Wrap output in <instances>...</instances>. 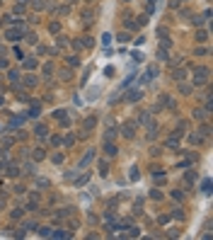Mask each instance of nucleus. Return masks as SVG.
Returning a JSON list of instances; mask_svg holds the SVG:
<instances>
[{"label":"nucleus","instance_id":"9d476101","mask_svg":"<svg viewBox=\"0 0 213 240\" xmlns=\"http://www.w3.org/2000/svg\"><path fill=\"white\" fill-rule=\"evenodd\" d=\"M155 73H157V68H155V66H150V68L145 70V75H143V80H145V83H148V80H153V78H155Z\"/></svg>","mask_w":213,"mask_h":240},{"label":"nucleus","instance_id":"b1692460","mask_svg":"<svg viewBox=\"0 0 213 240\" xmlns=\"http://www.w3.org/2000/svg\"><path fill=\"white\" fill-rule=\"evenodd\" d=\"M44 78H49V75H51V73H53V66H51V63H46V66H44Z\"/></svg>","mask_w":213,"mask_h":240},{"label":"nucleus","instance_id":"58836bf2","mask_svg":"<svg viewBox=\"0 0 213 240\" xmlns=\"http://www.w3.org/2000/svg\"><path fill=\"white\" fill-rule=\"evenodd\" d=\"M12 143H15V141H12V138H2V146H5V148H10V146H12Z\"/></svg>","mask_w":213,"mask_h":240},{"label":"nucleus","instance_id":"2eb2a0df","mask_svg":"<svg viewBox=\"0 0 213 240\" xmlns=\"http://www.w3.org/2000/svg\"><path fill=\"white\" fill-rule=\"evenodd\" d=\"M24 68H27V70L36 68V58H24Z\"/></svg>","mask_w":213,"mask_h":240},{"label":"nucleus","instance_id":"423d86ee","mask_svg":"<svg viewBox=\"0 0 213 240\" xmlns=\"http://www.w3.org/2000/svg\"><path fill=\"white\" fill-rule=\"evenodd\" d=\"M34 136L36 138H46V136H49V129H46L44 124H39V126L34 129Z\"/></svg>","mask_w":213,"mask_h":240},{"label":"nucleus","instance_id":"dca6fc26","mask_svg":"<svg viewBox=\"0 0 213 240\" xmlns=\"http://www.w3.org/2000/svg\"><path fill=\"white\" fill-rule=\"evenodd\" d=\"M36 233H39V235H44V238H49V235H51V228L41 226V228H36Z\"/></svg>","mask_w":213,"mask_h":240},{"label":"nucleus","instance_id":"c85d7f7f","mask_svg":"<svg viewBox=\"0 0 213 240\" xmlns=\"http://www.w3.org/2000/svg\"><path fill=\"white\" fill-rule=\"evenodd\" d=\"M106 170H109V165L102 160V163H99V175H106Z\"/></svg>","mask_w":213,"mask_h":240},{"label":"nucleus","instance_id":"72a5a7b5","mask_svg":"<svg viewBox=\"0 0 213 240\" xmlns=\"http://www.w3.org/2000/svg\"><path fill=\"white\" fill-rule=\"evenodd\" d=\"M22 213H24V211H22V209H12V218H20V216H22Z\"/></svg>","mask_w":213,"mask_h":240},{"label":"nucleus","instance_id":"a19ab883","mask_svg":"<svg viewBox=\"0 0 213 240\" xmlns=\"http://www.w3.org/2000/svg\"><path fill=\"white\" fill-rule=\"evenodd\" d=\"M157 36H160V39H162V36H167V29H165V27H160V29H157Z\"/></svg>","mask_w":213,"mask_h":240},{"label":"nucleus","instance_id":"bb28decb","mask_svg":"<svg viewBox=\"0 0 213 240\" xmlns=\"http://www.w3.org/2000/svg\"><path fill=\"white\" fill-rule=\"evenodd\" d=\"M179 92H184V95H186V92H191V85H186V83H182V85H179Z\"/></svg>","mask_w":213,"mask_h":240},{"label":"nucleus","instance_id":"1a4fd4ad","mask_svg":"<svg viewBox=\"0 0 213 240\" xmlns=\"http://www.w3.org/2000/svg\"><path fill=\"white\" fill-rule=\"evenodd\" d=\"M104 150H106V155H109V158H114V155H116V146H114V143H109V141L104 143Z\"/></svg>","mask_w":213,"mask_h":240},{"label":"nucleus","instance_id":"0eeeda50","mask_svg":"<svg viewBox=\"0 0 213 240\" xmlns=\"http://www.w3.org/2000/svg\"><path fill=\"white\" fill-rule=\"evenodd\" d=\"M92 158H95V150H87V155L80 160V168H87V165L92 163Z\"/></svg>","mask_w":213,"mask_h":240},{"label":"nucleus","instance_id":"a878e982","mask_svg":"<svg viewBox=\"0 0 213 240\" xmlns=\"http://www.w3.org/2000/svg\"><path fill=\"white\" fill-rule=\"evenodd\" d=\"M44 5H46V2H44V0H32V7H34V10H41V7H44Z\"/></svg>","mask_w":213,"mask_h":240},{"label":"nucleus","instance_id":"ea45409f","mask_svg":"<svg viewBox=\"0 0 213 240\" xmlns=\"http://www.w3.org/2000/svg\"><path fill=\"white\" fill-rule=\"evenodd\" d=\"M128 179H138V168H133V170H131V177H128Z\"/></svg>","mask_w":213,"mask_h":240},{"label":"nucleus","instance_id":"f03ea898","mask_svg":"<svg viewBox=\"0 0 213 240\" xmlns=\"http://www.w3.org/2000/svg\"><path fill=\"white\" fill-rule=\"evenodd\" d=\"M136 129H138V124H136V121H124V126H121V131H124V136H126V138H133V136H136Z\"/></svg>","mask_w":213,"mask_h":240},{"label":"nucleus","instance_id":"aec40b11","mask_svg":"<svg viewBox=\"0 0 213 240\" xmlns=\"http://www.w3.org/2000/svg\"><path fill=\"white\" fill-rule=\"evenodd\" d=\"M7 175H10V177H17V175H20V168H17V165H10V168H7Z\"/></svg>","mask_w":213,"mask_h":240},{"label":"nucleus","instance_id":"c9c22d12","mask_svg":"<svg viewBox=\"0 0 213 240\" xmlns=\"http://www.w3.org/2000/svg\"><path fill=\"white\" fill-rule=\"evenodd\" d=\"M53 238H68V233H63V231H56V233H51Z\"/></svg>","mask_w":213,"mask_h":240},{"label":"nucleus","instance_id":"ddd939ff","mask_svg":"<svg viewBox=\"0 0 213 240\" xmlns=\"http://www.w3.org/2000/svg\"><path fill=\"white\" fill-rule=\"evenodd\" d=\"M95 124H97V119H95V116L85 119V131H92V129H95Z\"/></svg>","mask_w":213,"mask_h":240},{"label":"nucleus","instance_id":"412c9836","mask_svg":"<svg viewBox=\"0 0 213 240\" xmlns=\"http://www.w3.org/2000/svg\"><path fill=\"white\" fill-rule=\"evenodd\" d=\"M206 20H208V12H206V15H199V17H194V24H204Z\"/></svg>","mask_w":213,"mask_h":240},{"label":"nucleus","instance_id":"6e6552de","mask_svg":"<svg viewBox=\"0 0 213 240\" xmlns=\"http://www.w3.org/2000/svg\"><path fill=\"white\" fill-rule=\"evenodd\" d=\"M172 78H175V80H179V83H182V80L186 78V70H184V68H175V70H172Z\"/></svg>","mask_w":213,"mask_h":240},{"label":"nucleus","instance_id":"79ce46f5","mask_svg":"<svg viewBox=\"0 0 213 240\" xmlns=\"http://www.w3.org/2000/svg\"><path fill=\"white\" fill-rule=\"evenodd\" d=\"M155 10V0H148V12H153Z\"/></svg>","mask_w":213,"mask_h":240},{"label":"nucleus","instance_id":"20e7f679","mask_svg":"<svg viewBox=\"0 0 213 240\" xmlns=\"http://www.w3.org/2000/svg\"><path fill=\"white\" fill-rule=\"evenodd\" d=\"M141 97H143V92L138 90V87H133V90H128V95H126V100H128V102H138Z\"/></svg>","mask_w":213,"mask_h":240},{"label":"nucleus","instance_id":"f3484780","mask_svg":"<svg viewBox=\"0 0 213 240\" xmlns=\"http://www.w3.org/2000/svg\"><path fill=\"white\" fill-rule=\"evenodd\" d=\"M184 179H186V184H194V182H196V175H194V172L189 170L186 175H184Z\"/></svg>","mask_w":213,"mask_h":240},{"label":"nucleus","instance_id":"473e14b6","mask_svg":"<svg viewBox=\"0 0 213 240\" xmlns=\"http://www.w3.org/2000/svg\"><path fill=\"white\" fill-rule=\"evenodd\" d=\"M204 194H211V182H208V179L204 182Z\"/></svg>","mask_w":213,"mask_h":240},{"label":"nucleus","instance_id":"f257e3e1","mask_svg":"<svg viewBox=\"0 0 213 240\" xmlns=\"http://www.w3.org/2000/svg\"><path fill=\"white\" fill-rule=\"evenodd\" d=\"M206 80H208V68L206 66L194 68V85H206Z\"/></svg>","mask_w":213,"mask_h":240},{"label":"nucleus","instance_id":"2f4dec72","mask_svg":"<svg viewBox=\"0 0 213 240\" xmlns=\"http://www.w3.org/2000/svg\"><path fill=\"white\" fill-rule=\"evenodd\" d=\"M128 39H131L128 32H121V34H119V41H128Z\"/></svg>","mask_w":213,"mask_h":240},{"label":"nucleus","instance_id":"7ed1b4c3","mask_svg":"<svg viewBox=\"0 0 213 240\" xmlns=\"http://www.w3.org/2000/svg\"><path fill=\"white\" fill-rule=\"evenodd\" d=\"M5 36H7L10 41H20V39H22V29H20V27H10V29L5 32Z\"/></svg>","mask_w":213,"mask_h":240},{"label":"nucleus","instance_id":"5701e85b","mask_svg":"<svg viewBox=\"0 0 213 240\" xmlns=\"http://www.w3.org/2000/svg\"><path fill=\"white\" fill-rule=\"evenodd\" d=\"M206 39H208V32H204V29L196 32V41H206Z\"/></svg>","mask_w":213,"mask_h":240},{"label":"nucleus","instance_id":"393cba45","mask_svg":"<svg viewBox=\"0 0 213 240\" xmlns=\"http://www.w3.org/2000/svg\"><path fill=\"white\" fill-rule=\"evenodd\" d=\"M157 58H160V61H167V58H170V56H167V49H160V51H157Z\"/></svg>","mask_w":213,"mask_h":240},{"label":"nucleus","instance_id":"39448f33","mask_svg":"<svg viewBox=\"0 0 213 240\" xmlns=\"http://www.w3.org/2000/svg\"><path fill=\"white\" fill-rule=\"evenodd\" d=\"M145 126H148V138H155V134H157V121L148 119V121H145Z\"/></svg>","mask_w":213,"mask_h":240},{"label":"nucleus","instance_id":"e433bc0d","mask_svg":"<svg viewBox=\"0 0 213 240\" xmlns=\"http://www.w3.org/2000/svg\"><path fill=\"white\" fill-rule=\"evenodd\" d=\"M189 143H191V146H196V143H201V138H199V136H189Z\"/></svg>","mask_w":213,"mask_h":240},{"label":"nucleus","instance_id":"9b49d317","mask_svg":"<svg viewBox=\"0 0 213 240\" xmlns=\"http://www.w3.org/2000/svg\"><path fill=\"white\" fill-rule=\"evenodd\" d=\"M167 148H179V134H177V136H170V138H167Z\"/></svg>","mask_w":213,"mask_h":240},{"label":"nucleus","instance_id":"c756f323","mask_svg":"<svg viewBox=\"0 0 213 240\" xmlns=\"http://www.w3.org/2000/svg\"><path fill=\"white\" fill-rule=\"evenodd\" d=\"M208 134H211V126L204 124V126H201V136H208Z\"/></svg>","mask_w":213,"mask_h":240},{"label":"nucleus","instance_id":"4c0bfd02","mask_svg":"<svg viewBox=\"0 0 213 240\" xmlns=\"http://www.w3.org/2000/svg\"><path fill=\"white\" fill-rule=\"evenodd\" d=\"M22 10H24V0H22V2H17V5H15V12H22Z\"/></svg>","mask_w":213,"mask_h":240},{"label":"nucleus","instance_id":"cd10ccee","mask_svg":"<svg viewBox=\"0 0 213 240\" xmlns=\"http://www.w3.org/2000/svg\"><path fill=\"white\" fill-rule=\"evenodd\" d=\"M131 58H133V61H138V63H141V61H143V54H141V51H133V54H131Z\"/></svg>","mask_w":213,"mask_h":240},{"label":"nucleus","instance_id":"4468645a","mask_svg":"<svg viewBox=\"0 0 213 240\" xmlns=\"http://www.w3.org/2000/svg\"><path fill=\"white\" fill-rule=\"evenodd\" d=\"M44 158H46V150H44V148H36L34 150V160H44Z\"/></svg>","mask_w":213,"mask_h":240},{"label":"nucleus","instance_id":"f8f14e48","mask_svg":"<svg viewBox=\"0 0 213 240\" xmlns=\"http://www.w3.org/2000/svg\"><path fill=\"white\" fill-rule=\"evenodd\" d=\"M208 114H211V112H206V109H196V112H194V119H201V121H204Z\"/></svg>","mask_w":213,"mask_h":240},{"label":"nucleus","instance_id":"a211bd4d","mask_svg":"<svg viewBox=\"0 0 213 240\" xmlns=\"http://www.w3.org/2000/svg\"><path fill=\"white\" fill-rule=\"evenodd\" d=\"M24 85H27V87H34V85H36V78H34V75H27V78H24Z\"/></svg>","mask_w":213,"mask_h":240},{"label":"nucleus","instance_id":"6ab92c4d","mask_svg":"<svg viewBox=\"0 0 213 240\" xmlns=\"http://www.w3.org/2000/svg\"><path fill=\"white\" fill-rule=\"evenodd\" d=\"M148 119H150V112H141V116H138V121H136V124H145Z\"/></svg>","mask_w":213,"mask_h":240},{"label":"nucleus","instance_id":"f704fd0d","mask_svg":"<svg viewBox=\"0 0 213 240\" xmlns=\"http://www.w3.org/2000/svg\"><path fill=\"white\" fill-rule=\"evenodd\" d=\"M126 235H128V238H136V235H138V228H128V233H126Z\"/></svg>","mask_w":213,"mask_h":240},{"label":"nucleus","instance_id":"7c9ffc66","mask_svg":"<svg viewBox=\"0 0 213 240\" xmlns=\"http://www.w3.org/2000/svg\"><path fill=\"white\" fill-rule=\"evenodd\" d=\"M68 63H70V66H80V58H78V56H70Z\"/></svg>","mask_w":213,"mask_h":240},{"label":"nucleus","instance_id":"4be33fe9","mask_svg":"<svg viewBox=\"0 0 213 240\" xmlns=\"http://www.w3.org/2000/svg\"><path fill=\"white\" fill-rule=\"evenodd\" d=\"M7 78H10V83H17V80H20V73H17V70H10Z\"/></svg>","mask_w":213,"mask_h":240}]
</instances>
